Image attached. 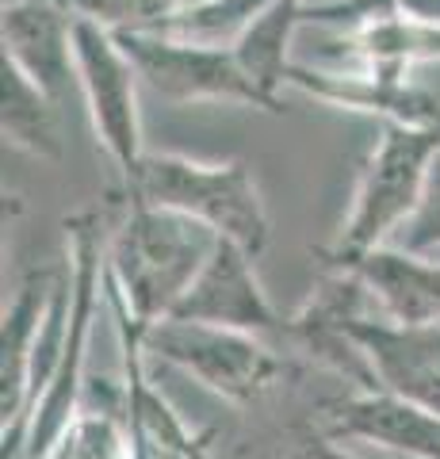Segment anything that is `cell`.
I'll return each mask as SVG.
<instances>
[{"mask_svg": "<svg viewBox=\"0 0 440 459\" xmlns=\"http://www.w3.org/2000/svg\"><path fill=\"white\" fill-rule=\"evenodd\" d=\"M215 246V230L188 214L123 199V219L104 238V299L146 333L177 310Z\"/></svg>", "mask_w": 440, "mask_h": 459, "instance_id": "obj_1", "label": "cell"}, {"mask_svg": "<svg viewBox=\"0 0 440 459\" xmlns=\"http://www.w3.org/2000/svg\"><path fill=\"white\" fill-rule=\"evenodd\" d=\"M123 199L165 207L211 226L219 238L237 241L261 256L272 238L264 195L246 161H195L184 153H146L123 180Z\"/></svg>", "mask_w": 440, "mask_h": 459, "instance_id": "obj_2", "label": "cell"}, {"mask_svg": "<svg viewBox=\"0 0 440 459\" xmlns=\"http://www.w3.org/2000/svg\"><path fill=\"white\" fill-rule=\"evenodd\" d=\"M436 150V134L410 131L399 123H379V138L360 169L349 214L337 230L333 246L322 253L325 268H352L360 256L391 246L418 207L425 172H429Z\"/></svg>", "mask_w": 440, "mask_h": 459, "instance_id": "obj_3", "label": "cell"}, {"mask_svg": "<svg viewBox=\"0 0 440 459\" xmlns=\"http://www.w3.org/2000/svg\"><path fill=\"white\" fill-rule=\"evenodd\" d=\"M142 344L153 360L177 368L219 394L230 406H253L280 383V356L268 349L264 337L241 333V329L203 325V322H180L165 318L142 333Z\"/></svg>", "mask_w": 440, "mask_h": 459, "instance_id": "obj_4", "label": "cell"}, {"mask_svg": "<svg viewBox=\"0 0 440 459\" xmlns=\"http://www.w3.org/2000/svg\"><path fill=\"white\" fill-rule=\"evenodd\" d=\"M119 42L134 62L142 84L168 104H237L280 111L249 81L230 47L180 39L168 31H126L119 35Z\"/></svg>", "mask_w": 440, "mask_h": 459, "instance_id": "obj_5", "label": "cell"}, {"mask_svg": "<svg viewBox=\"0 0 440 459\" xmlns=\"http://www.w3.org/2000/svg\"><path fill=\"white\" fill-rule=\"evenodd\" d=\"M73 50H77V89L84 108H89L92 134L111 157V165L119 169V177L126 180L142 157L150 153L146 142H142V108H138L142 77L134 62L126 57L119 35L92 20H77Z\"/></svg>", "mask_w": 440, "mask_h": 459, "instance_id": "obj_6", "label": "cell"}, {"mask_svg": "<svg viewBox=\"0 0 440 459\" xmlns=\"http://www.w3.org/2000/svg\"><path fill=\"white\" fill-rule=\"evenodd\" d=\"M315 429L337 444L357 440L402 459H440V413L379 386L325 398L315 413Z\"/></svg>", "mask_w": 440, "mask_h": 459, "instance_id": "obj_7", "label": "cell"}, {"mask_svg": "<svg viewBox=\"0 0 440 459\" xmlns=\"http://www.w3.org/2000/svg\"><path fill=\"white\" fill-rule=\"evenodd\" d=\"M168 318L241 329V333L257 337H283V318L257 276V256L230 238H219L211 261Z\"/></svg>", "mask_w": 440, "mask_h": 459, "instance_id": "obj_8", "label": "cell"}, {"mask_svg": "<svg viewBox=\"0 0 440 459\" xmlns=\"http://www.w3.org/2000/svg\"><path fill=\"white\" fill-rule=\"evenodd\" d=\"M288 89L341 111L372 115L379 123H399L440 138V96L414 84L410 74H357V69L295 62Z\"/></svg>", "mask_w": 440, "mask_h": 459, "instance_id": "obj_9", "label": "cell"}, {"mask_svg": "<svg viewBox=\"0 0 440 459\" xmlns=\"http://www.w3.org/2000/svg\"><path fill=\"white\" fill-rule=\"evenodd\" d=\"M77 16L58 0H4L0 42L4 62L39 84L50 100H62L77 84Z\"/></svg>", "mask_w": 440, "mask_h": 459, "instance_id": "obj_10", "label": "cell"}, {"mask_svg": "<svg viewBox=\"0 0 440 459\" xmlns=\"http://www.w3.org/2000/svg\"><path fill=\"white\" fill-rule=\"evenodd\" d=\"M379 391L440 413V325H402L383 314L349 325Z\"/></svg>", "mask_w": 440, "mask_h": 459, "instance_id": "obj_11", "label": "cell"}, {"mask_svg": "<svg viewBox=\"0 0 440 459\" xmlns=\"http://www.w3.org/2000/svg\"><path fill=\"white\" fill-rule=\"evenodd\" d=\"M62 276L47 268H35L16 283V295L4 307V322H0V433L16 429L23 421L27 398H31V368L39 333L47 322L54 287Z\"/></svg>", "mask_w": 440, "mask_h": 459, "instance_id": "obj_12", "label": "cell"}, {"mask_svg": "<svg viewBox=\"0 0 440 459\" xmlns=\"http://www.w3.org/2000/svg\"><path fill=\"white\" fill-rule=\"evenodd\" d=\"M352 272L367 283L383 318L402 325H440V256L383 246L360 256Z\"/></svg>", "mask_w": 440, "mask_h": 459, "instance_id": "obj_13", "label": "cell"}, {"mask_svg": "<svg viewBox=\"0 0 440 459\" xmlns=\"http://www.w3.org/2000/svg\"><path fill=\"white\" fill-rule=\"evenodd\" d=\"M325 62L330 69H357V74H410L418 65L440 62V27L394 16L325 42Z\"/></svg>", "mask_w": 440, "mask_h": 459, "instance_id": "obj_14", "label": "cell"}, {"mask_svg": "<svg viewBox=\"0 0 440 459\" xmlns=\"http://www.w3.org/2000/svg\"><path fill=\"white\" fill-rule=\"evenodd\" d=\"M303 27V0H276L268 12H261L246 31L234 39V57L249 81L280 108V92L288 89L291 74V42Z\"/></svg>", "mask_w": 440, "mask_h": 459, "instance_id": "obj_15", "label": "cell"}, {"mask_svg": "<svg viewBox=\"0 0 440 459\" xmlns=\"http://www.w3.org/2000/svg\"><path fill=\"white\" fill-rule=\"evenodd\" d=\"M54 104L58 100H50L12 62H0V131H4V146L39 157V161H62Z\"/></svg>", "mask_w": 440, "mask_h": 459, "instance_id": "obj_16", "label": "cell"}, {"mask_svg": "<svg viewBox=\"0 0 440 459\" xmlns=\"http://www.w3.org/2000/svg\"><path fill=\"white\" fill-rule=\"evenodd\" d=\"M123 402V391L111 402L84 398L77 418L62 429V437L50 444V452L42 459H134Z\"/></svg>", "mask_w": 440, "mask_h": 459, "instance_id": "obj_17", "label": "cell"}, {"mask_svg": "<svg viewBox=\"0 0 440 459\" xmlns=\"http://www.w3.org/2000/svg\"><path fill=\"white\" fill-rule=\"evenodd\" d=\"M77 20H92L108 27L116 35L126 31H158L180 8H188V0H58Z\"/></svg>", "mask_w": 440, "mask_h": 459, "instance_id": "obj_18", "label": "cell"}, {"mask_svg": "<svg viewBox=\"0 0 440 459\" xmlns=\"http://www.w3.org/2000/svg\"><path fill=\"white\" fill-rule=\"evenodd\" d=\"M391 246L402 253H418V256H440V150L429 161V172H425L414 214L402 222Z\"/></svg>", "mask_w": 440, "mask_h": 459, "instance_id": "obj_19", "label": "cell"}, {"mask_svg": "<svg viewBox=\"0 0 440 459\" xmlns=\"http://www.w3.org/2000/svg\"><path fill=\"white\" fill-rule=\"evenodd\" d=\"M288 459H360V455L341 452L337 440L318 433V429H306V433H299V440H295V448L288 452Z\"/></svg>", "mask_w": 440, "mask_h": 459, "instance_id": "obj_20", "label": "cell"}, {"mask_svg": "<svg viewBox=\"0 0 440 459\" xmlns=\"http://www.w3.org/2000/svg\"><path fill=\"white\" fill-rule=\"evenodd\" d=\"M399 4H402V16L406 20L440 27V0H399Z\"/></svg>", "mask_w": 440, "mask_h": 459, "instance_id": "obj_21", "label": "cell"}, {"mask_svg": "<svg viewBox=\"0 0 440 459\" xmlns=\"http://www.w3.org/2000/svg\"><path fill=\"white\" fill-rule=\"evenodd\" d=\"M192 4H203V0H188V8H192Z\"/></svg>", "mask_w": 440, "mask_h": 459, "instance_id": "obj_22", "label": "cell"}]
</instances>
